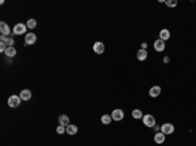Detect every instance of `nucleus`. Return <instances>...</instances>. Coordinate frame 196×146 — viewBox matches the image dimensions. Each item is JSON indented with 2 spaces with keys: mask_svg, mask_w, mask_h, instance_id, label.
<instances>
[{
  "mask_svg": "<svg viewBox=\"0 0 196 146\" xmlns=\"http://www.w3.org/2000/svg\"><path fill=\"white\" fill-rule=\"evenodd\" d=\"M142 123H144V125L148 126V128H153V126L156 125V119H154L153 115L146 114V115L142 116Z\"/></svg>",
  "mask_w": 196,
  "mask_h": 146,
  "instance_id": "1",
  "label": "nucleus"
},
{
  "mask_svg": "<svg viewBox=\"0 0 196 146\" xmlns=\"http://www.w3.org/2000/svg\"><path fill=\"white\" fill-rule=\"evenodd\" d=\"M8 38H9V36L1 35V36H0V41H1V42H3V43H7V41H8Z\"/></svg>",
  "mask_w": 196,
  "mask_h": 146,
  "instance_id": "25",
  "label": "nucleus"
},
{
  "mask_svg": "<svg viewBox=\"0 0 196 146\" xmlns=\"http://www.w3.org/2000/svg\"><path fill=\"white\" fill-rule=\"evenodd\" d=\"M16 52H17V51H16V48L14 47H8L4 53L7 55V57H13L14 55H16Z\"/></svg>",
  "mask_w": 196,
  "mask_h": 146,
  "instance_id": "17",
  "label": "nucleus"
},
{
  "mask_svg": "<svg viewBox=\"0 0 196 146\" xmlns=\"http://www.w3.org/2000/svg\"><path fill=\"white\" fill-rule=\"evenodd\" d=\"M56 132L59 133V135H63V133L65 132V126H63V125H59L56 128Z\"/></svg>",
  "mask_w": 196,
  "mask_h": 146,
  "instance_id": "22",
  "label": "nucleus"
},
{
  "mask_svg": "<svg viewBox=\"0 0 196 146\" xmlns=\"http://www.w3.org/2000/svg\"><path fill=\"white\" fill-rule=\"evenodd\" d=\"M8 47H13V45H14V39L13 38H8V41H7V43H5Z\"/></svg>",
  "mask_w": 196,
  "mask_h": 146,
  "instance_id": "23",
  "label": "nucleus"
},
{
  "mask_svg": "<svg viewBox=\"0 0 196 146\" xmlns=\"http://www.w3.org/2000/svg\"><path fill=\"white\" fill-rule=\"evenodd\" d=\"M20 98L22 99V101H29V99L31 98V91L30 90H28V89L22 90V91L20 93Z\"/></svg>",
  "mask_w": 196,
  "mask_h": 146,
  "instance_id": "13",
  "label": "nucleus"
},
{
  "mask_svg": "<svg viewBox=\"0 0 196 146\" xmlns=\"http://www.w3.org/2000/svg\"><path fill=\"white\" fill-rule=\"evenodd\" d=\"M153 47H154V50H156L157 52H162V51H165L166 45H165V42H163L162 39H157V41H154Z\"/></svg>",
  "mask_w": 196,
  "mask_h": 146,
  "instance_id": "6",
  "label": "nucleus"
},
{
  "mask_svg": "<svg viewBox=\"0 0 196 146\" xmlns=\"http://www.w3.org/2000/svg\"><path fill=\"white\" fill-rule=\"evenodd\" d=\"M174 130H175V128H174V125L171 123H165V124H162L161 125V132L165 136L174 133Z\"/></svg>",
  "mask_w": 196,
  "mask_h": 146,
  "instance_id": "3",
  "label": "nucleus"
},
{
  "mask_svg": "<svg viewBox=\"0 0 196 146\" xmlns=\"http://www.w3.org/2000/svg\"><path fill=\"white\" fill-rule=\"evenodd\" d=\"M159 94H161V87L159 86H153L149 90V95H151L152 98H157Z\"/></svg>",
  "mask_w": 196,
  "mask_h": 146,
  "instance_id": "11",
  "label": "nucleus"
},
{
  "mask_svg": "<svg viewBox=\"0 0 196 146\" xmlns=\"http://www.w3.org/2000/svg\"><path fill=\"white\" fill-rule=\"evenodd\" d=\"M93 51L96 53H98V55H101V53L105 52V45L102 42H96L93 45Z\"/></svg>",
  "mask_w": 196,
  "mask_h": 146,
  "instance_id": "8",
  "label": "nucleus"
},
{
  "mask_svg": "<svg viewBox=\"0 0 196 146\" xmlns=\"http://www.w3.org/2000/svg\"><path fill=\"white\" fill-rule=\"evenodd\" d=\"M169 62H170V57H169V56H165V57H163V63H165V64H168Z\"/></svg>",
  "mask_w": 196,
  "mask_h": 146,
  "instance_id": "26",
  "label": "nucleus"
},
{
  "mask_svg": "<svg viewBox=\"0 0 196 146\" xmlns=\"http://www.w3.org/2000/svg\"><path fill=\"white\" fill-rule=\"evenodd\" d=\"M59 124L63 126H68L69 125V118L67 115H60L59 116Z\"/></svg>",
  "mask_w": 196,
  "mask_h": 146,
  "instance_id": "16",
  "label": "nucleus"
},
{
  "mask_svg": "<svg viewBox=\"0 0 196 146\" xmlns=\"http://www.w3.org/2000/svg\"><path fill=\"white\" fill-rule=\"evenodd\" d=\"M35 41H37V35L34 33H29L25 35V45L26 46H30V45H34Z\"/></svg>",
  "mask_w": 196,
  "mask_h": 146,
  "instance_id": "7",
  "label": "nucleus"
},
{
  "mask_svg": "<svg viewBox=\"0 0 196 146\" xmlns=\"http://www.w3.org/2000/svg\"><path fill=\"white\" fill-rule=\"evenodd\" d=\"M142 112H141V110H139V108H136V110H134L132 111V118L134 119H142Z\"/></svg>",
  "mask_w": 196,
  "mask_h": 146,
  "instance_id": "19",
  "label": "nucleus"
},
{
  "mask_svg": "<svg viewBox=\"0 0 196 146\" xmlns=\"http://www.w3.org/2000/svg\"><path fill=\"white\" fill-rule=\"evenodd\" d=\"M26 28H28V26L24 25V24H17V25H14V28H13V33L16 34V35H21V34H25Z\"/></svg>",
  "mask_w": 196,
  "mask_h": 146,
  "instance_id": "5",
  "label": "nucleus"
},
{
  "mask_svg": "<svg viewBox=\"0 0 196 146\" xmlns=\"http://www.w3.org/2000/svg\"><path fill=\"white\" fill-rule=\"evenodd\" d=\"M146 57H148V52H146V50H139L137 51V60L144 62V60H146Z\"/></svg>",
  "mask_w": 196,
  "mask_h": 146,
  "instance_id": "14",
  "label": "nucleus"
},
{
  "mask_svg": "<svg viewBox=\"0 0 196 146\" xmlns=\"http://www.w3.org/2000/svg\"><path fill=\"white\" fill-rule=\"evenodd\" d=\"M165 138H166V136L162 132H157L156 135H154V142L158 143V145L159 143H163L165 142Z\"/></svg>",
  "mask_w": 196,
  "mask_h": 146,
  "instance_id": "10",
  "label": "nucleus"
},
{
  "mask_svg": "<svg viewBox=\"0 0 196 146\" xmlns=\"http://www.w3.org/2000/svg\"><path fill=\"white\" fill-rule=\"evenodd\" d=\"M111 120H113V118H111V115H102L101 116V121H102V124H105V125H109V124L111 123Z\"/></svg>",
  "mask_w": 196,
  "mask_h": 146,
  "instance_id": "18",
  "label": "nucleus"
},
{
  "mask_svg": "<svg viewBox=\"0 0 196 146\" xmlns=\"http://www.w3.org/2000/svg\"><path fill=\"white\" fill-rule=\"evenodd\" d=\"M0 33H1V35H9V33H11V29H9V26L7 25L4 21H1L0 22Z\"/></svg>",
  "mask_w": 196,
  "mask_h": 146,
  "instance_id": "9",
  "label": "nucleus"
},
{
  "mask_svg": "<svg viewBox=\"0 0 196 146\" xmlns=\"http://www.w3.org/2000/svg\"><path fill=\"white\" fill-rule=\"evenodd\" d=\"M169 38H170V31H169L168 29H162V30L159 31V39H162L163 42H165V41H168Z\"/></svg>",
  "mask_w": 196,
  "mask_h": 146,
  "instance_id": "12",
  "label": "nucleus"
},
{
  "mask_svg": "<svg viewBox=\"0 0 196 146\" xmlns=\"http://www.w3.org/2000/svg\"><path fill=\"white\" fill-rule=\"evenodd\" d=\"M148 48V43H142L141 45V50H146Z\"/></svg>",
  "mask_w": 196,
  "mask_h": 146,
  "instance_id": "27",
  "label": "nucleus"
},
{
  "mask_svg": "<svg viewBox=\"0 0 196 146\" xmlns=\"http://www.w3.org/2000/svg\"><path fill=\"white\" fill-rule=\"evenodd\" d=\"M7 45L5 43H3V42H0V51H1V52H5V50H7Z\"/></svg>",
  "mask_w": 196,
  "mask_h": 146,
  "instance_id": "24",
  "label": "nucleus"
},
{
  "mask_svg": "<svg viewBox=\"0 0 196 146\" xmlns=\"http://www.w3.org/2000/svg\"><path fill=\"white\" fill-rule=\"evenodd\" d=\"M111 118H113L114 121H120L123 120V118H124V111L120 108H117V110H114L113 114H111Z\"/></svg>",
  "mask_w": 196,
  "mask_h": 146,
  "instance_id": "4",
  "label": "nucleus"
},
{
  "mask_svg": "<svg viewBox=\"0 0 196 146\" xmlns=\"http://www.w3.org/2000/svg\"><path fill=\"white\" fill-rule=\"evenodd\" d=\"M21 101H22V99L18 95H11L8 98V106L12 107V108H16V107H18L21 104Z\"/></svg>",
  "mask_w": 196,
  "mask_h": 146,
  "instance_id": "2",
  "label": "nucleus"
},
{
  "mask_svg": "<svg viewBox=\"0 0 196 146\" xmlns=\"http://www.w3.org/2000/svg\"><path fill=\"white\" fill-rule=\"evenodd\" d=\"M153 128H154V130H156V132H159V130H161V126H158V125H154Z\"/></svg>",
  "mask_w": 196,
  "mask_h": 146,
  "instance_id": "28",
  "label": "nucleus"
},
{
  "mask_svg": "<svg viewBox=\"0 0 196 146\" xmlns=\"http://www.w3.org/2000/svg\"><path fill=\"white\" fill-rule=\"evenodd\" d=\"M77 130H79V129H77V126H76V125H73V124H69V125L67 126V128H65V132L68 133L69 136H73V135H76V133H77Z\"/></svg>",
  "mask_w": 196,
  "mask_h": 146,
  "instance_id": "15",
  "label": "nucleus"
},
{
  "mask_svg": "<svg viewBox=\"0 0 196 146\" xmlns=\"http://www.w3.org/2000/svg\"><path fill=\"white\" fill-rule=\"evenodd\" d=\"M166 5L168 7H176L178 5V0H169V1H166Z\"/></svg>",
  "mask_w": 196,
  "mask_h": 146,
  "instance_id": "21",
  "label": "nucleus"
},
{
  "mask_svg": "<svg viewBox=\"0 0 196 146\" xmlns=\"http://www.w3.org/2000/svg\"><path fill=\"white\" fill-rule=\"evenodd\" d=\"M26 26H28L29 29H34L35 26H37V21H35L34 18H29L28 22H26Z\"/></svg>",
  "mask_w": 196,
  "mask_h": 146,
  "instance_id": "20",
  "label": "nucleus"
}]
</instances>
